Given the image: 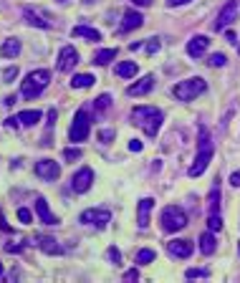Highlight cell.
I'll return each mask as SVG.
<instances>
[{
    "instance_id": "obj_35",
    "label": "cell",
    "mask_w": 240,
    "mask_h": 283,
    "mask_svg": "<svg viewBox=\"0 0 240 283\" xmlns=\"http://www.w3.org/2000/svg\"><path fill=\"white\" fill-rule=\"evenodd\" d=\"M18 220H21V222H26V225H28V222L33 220V215H30V210H28V207H21V210H18Z\"/></svg>"
},
{
    "instance_id": "obj_21",
    "label": "cell",
    "mask_w": 240,
    "mask_h": 283,
    "mask_svg": "<svg viewBox=\"0 0 240 283\" xmlns=\"http://www.w3.org/2000/svg\"><path fill=\"white\" fill-rule=\"evenodd\" d=\"M73 38H86V41H101V33L96 31V28H89V26H76L73 31H71Z\"/></svg>"
},
{
    "instance_id": "obj_16",
    "label": "cell",
    "mask_w": 240,
    "mask_h": 283,
    "mask_svg": "<svg viewBox=\"0 0 240 283\" xmlns=\"http://www.w3.org/2000/svg\"><path fill=\"white\" fill-rule=\"evenodd\" d=\"M144 26V15L139 10H126L124 13V21H121V33H129V31H137Z\"/></svg>"
},
{
    "instance_id": "obj_12",
    "label": "cell",
    "mask_w": 240,
    "mask_h": 283,
    "mask_svg": "<svg viewBox=\"0 0 240 283\" xmlns=\"http://www.w3.org/2000/svg\"><path fill=\"white\" fill-rule=\"evenodd\" d=\"M208 46H210V38H208V35H192V38L187 41V56L200 59V56H205Z\"/></svg>"
},
{
    "instance_id": "obj_45",
    "label": "cell",
    "mask_w": 240,
    "mask_h": 283,
    "mask_svg": "<svg viewBox=\"0 0 240 283\" xmlns=\"http://www.w3.org/2000/svg\"><path fill=\"white\" fill-rule=\"evenodd\" d=\"M5 253H21V246H13V243H8V246H5Z\"/></svg>"
},
{
    "instance_id": "obj_7",
    "label": "cell",
    "mask_w": 240,
    "mask_h": 283,
    "mask_svg": "<svg viewBox=\"0 0 240 283\" xmlns=\"http://www.w3.org/2000/svg\"><path fill=\"white\" fill-rule=\"evenodd\" d=\"M235 18H238V0H228V3L223 5V10L217 13V18H215L212 28H215V31H225V28H228Z\"/></svg>"
},
{
    "instance_id": "obj_29",
    "label": "cell",
    "mask_w": 240,
    "mask_h": 283,
    "mask_svg": "<svg viewBox=\"0 0 240 283\" xmlns=\"http://www.w3.org/2000/svg\"><path fill=\"white\" fill-rule=\"evenodd\" d=\"M225 63H228L225 53H212L210 59H208V66H212V68H220V66H225Z\"/></svg>"
},
{
    "instance_id": "obj_13",
    "label": "cell",
    "mask_w": 240,
    "mask_h": 283,
    "mask_svg": "<svg viewBox=\"0 0 240 283\" xmlns=\"http://www.w3.org/2000/svg\"><path fill=\"white\" fill-rule=\"evenodd\" d=\"M152 207H154V200L152 197H142L139 200V205H137V225H139V230H147L150 228Z\"/></svg>"
},
{
    "instance_id": "obj_41",
    "label": "cell",
    "mask_w": 240,
    "mask_h": 283,
    "mask_svg": "<svg viewBox=\"0 0 240 283\" xmlns=\"http://www.w3.org/2000/svg\"><path fill=\"white\" fill-rule=\"evenodd\" d=\"M53 124H56V109H48V122H46V126L51 129Z\"/></svg>"
},
{
    "instance_id": "obj_51",
    "label": "cell",
    "mask_w": 240,
    "mask_h": 283,
    "mask_svg": "<svg viewBox=\"0 0 240 283\" xmlns=\"http://www.w3.org/2000/svg\"><path fill=\"white\" fill-rule=\"evenodd\" d=\"M238 255H240V243H238Z\"/></svg>"
},
{
    "instance_id": "obj_40",
    "label": "cell",
    "mask_w": 240,
    "mask_h": 283,
    "mask_svg": "<svg viewBox=\"0 0 240 283\" xmlns=\"http://www.w3.org/2000/svg\"><path fill=\"white\" fill-rule=\"evenodd\" d=\"M230 185H233V187H240V169H235V172L230 175Z\"/></svg>"
},
{
    "instance_id": "obj_50",
    "label": "cell",
    "mask_w": 240,
    "mask_h": 283,
    "mask_svg": "<svg viewBox=\"0 0 240 283\" xmlns=\"http://www.w3.org/2000/svg\"><path fill=\"white\" fill-rule=\"evenodd\" d=\"M84 3H86V5H89V3H94V0H84Z\"/></svg>"
},
{
    "instance_id": "obj_52",
    "label": "cell",
    "mask_w": 240,
    "mask_h": 283,
    "mask_svg": "<svg viewBox=\"0 0 240 283\" xmlns=\"http://www.w3.org/2000/svg\"><path fill=\"white\" fill-rule=\"evenodd\" d=\"M59 3H68V0H59Z\"/></svg>"
},
{
    "instance_id": "obj_37",
    "label": "cell",
    "mask_w": 240,
    "mask_h": 283,
    "mask_svg": "<svg viewBox=\"0 0 240 283\" xmlns=\"http://www.w3.org/2000/svg\"><path fill=\"white\" fill-rule=\"evenodd\" d=\"M15 76H18V66H10V68L3 73V79H5V81H13Z\"/></svg>"
},
{
    "instance_id": "obj_38",
    "label": "cell",
    "mask_w": 240,
    "mask_h": 283,
    "mask_svg": "<svg viewBox=\"0 0 240 283\" xmlns=\"http://www.w3.org/2000/svg\"><path fill=\"white\" fill-rule=\"evenodd\" d=\"M99 139L106 144V142H112V139H114V131H112V129H104V131H99Z\"/></svg>"
},
{
    "instance_id": "obj_46",
    "label": "cell",
    "mask_w": 240,
    "mask_h": 283,
    "mask_svg": "<svg viewBox=\"0 0 240 283\" xmlns=\"http://www.w3.org/2000/svg\"><path fill=\"white\" fill-rule=\"evenodd\" d=\"M225 38H228L230 43H238V41H235V33H233V31H225Z\"/></svg>"
},
{
    "instance_id": "obj_2",
    "label": "cell",
    "mask_w": 240,
    "mask_h": 283,
    "mask_svg": "<svg viewBox=\"0 0 240 283\" xmlns=\"http://www.w3.org/2000/svg\"><path fill=\"white\" fill-rule=\"evenodd\" d=\"M212 155H215V144H212V139H210V131H208V126H200L197 157L192 162V167L187 169V175H190V177H200V175L208 169V164L212 162Z\"/></svg>"
},
{
    "instance_id": "obj_19",
    "label": "cell",
    "mask_w": 240,
    "mask_h": 283,
    "mask_svg": "<svg viewBox=\"0 0 240 283\" xmlns=\"http://www.w3.org/2000/svg\"><path fill=\"white\" fill-rule=\"evenodd\" d=\"M18 53H21V41H18V38L3 41V46H0V56H3V59H15Z\"/></svg>"
},
{
    "instance_id": "obj_44",
    "label": "cell",
    "mask_w": 240,
    "mask_h": 283,
    "mask_svg": "<svg viewBox=\"0 0 240 283\" xmlns=\"http://www.w3.org/2000/svg\"><path fill=\"white\" fill-rule=\"evenodd\" d=\"M5 124H8V129H18V126H21V122H18V117H10Z\"/></svg>"
},
{
    "instance_id": "obj_48",
    "label": "cell",
    "mask_w": 240,
    "mask_h": 283,
    "mask_svg": "<svg viewBox=\"0 0 240 283\" xmlns=\"http://www.w3.org/2000/svg\"><path fill=\"white\" fill-rule=\"evenodd\" d=\"M129 48H132V51H137V48H142V41H134V43H129Z\"/></svg>"
},
{
    "instance_id": "obj_18",
    "label": "cell",
    "mask_w": 240,
    "mask_h": 283,
    "mask_svg": "<svg viewBox=\"0 0 240 283\" xmlns=\"http://www.w3.org/2000/svg\"><path fill=\"white\" fill-rule=\"evenodd\" d=\"M35 243H38L41 251L48 253V255H61L63 253V248L56 243V238H51V235H35Z\"/></svg>"
},
{
    "instance_id": "obj_10",
    "label": "cell",
    "mask_w": 240,
    "mask_h": 283,
    "mask_svg": "<svg viewBox=\"0 0 240 283\" xmlns=\"http://www.w3.org/2000/svg\"><path fill=\"white\" fill-rule=\"evenodd\" d=\"M35 175L41 177V180H48V182H53V180H59L61 175V167L53 162V159H41V162H35Z\"/></svg>"
},
{
    "instance_id": "obj_49",
    "label": "cell",
    "mask_w": 240,
    "mask_h": 283,
    "mask_svg": "<svg viewBox=\"0 0 240 283\" xmlns=\"http://www.w3.org/2000/svg\"><path fill=\"white\" fill-rule=\"evenodd\" d=\"M0 276H3V263H0Z\"/></svg>"
},
{
    "instance_id": "obj_24",
    "label": "cell",
    "mask_w": 240,
    "mask_h": 283,
    "mask_svg": "<svg viewBox=\"0 0 240 283\" xmlns=\"http://www.w3.org/2000/svg\"><path fill=\"white\" fill-rule=\"evenodd\" d=\"M117 56H119V51H117V48H104V51H96L94 63H96V66H106V63L114 61Z\"/></svg>"
},
{
    "instance_id": "obj_25",
    "label": "cell",
    "mask_w": 240,
    "mask_h": 283,
    "mask_svg": "<svg viewBox=\"0 0 240 283\" xmlns=\"http://www.w3.org/2000/svg\"><path fill=\"white\" fill-rule=\"evenodd\" d=\"M217 207H220V180H215V185L210 187V195H208V210L212 213H217Z\"/></svg>"
},
{
    "instance_id": "obj_47",
    "label": "cell",
    "mask_w": 240,
    "mask_h": 283,
    "mask_svg": "<svg viewBox=\"0 0 240 283\" xmlns=\"http://www.w3.org/2000/svg\"><path fill=\"white\" fill-rule=\"evenodd\" d=\"M132 3H134V5H142V8H147L152 0H132Z\"/></svg>"
},
{
    "instance_id": "obj_17",
    "label": "cell",
    "mask_w": 240,
    "mask_h": 283,
    "mask_svg": "<svg viewBox=\"0 0 240 283\" xmlns=\"http://www.w3.org/2000/svg\"><path fill=\"white\" fill-rule=\"evenodd\" d=\"M152 89H154V76L147 73V76H142L137 84H132V86L126 89V94L129 96H144V94H150Z\"/></svg>"
},
{
    "instance_id": "obj_3",
    "label": "cell",
    "mask_w": 240,
    "mask_h": 283,
    "mask_svg": "<svg viewBox=\"0 0 240 283\" xmlns=\"http://www.w3.org/2000/svg\"><path fill=\"white\" fill-rule=\"evenodd\" d=\"M48 81H51V71H46V68L30 71L28 76L23 79V84H21V94H23V99H35V96H41L43 94V89L48 86Z\"/></svg>"
},
{
    "instance_id": "obj_42",
    "label": "cell",
    "mask_w": 240,
    "mask_h": 283,
    "mask_svg": "<svg viewBox=\"0 0 240 283\" xmlns=\"http://www.w3.org/2000/svg\"><path fill=\"white\" fill-rule=\"evenodd\" d=\"M129 149H132V152H142V142H139V139H132V142H129Z\"/></svg>"
},
{
    "instance_id": "obj_39",
    "label": "cell",
    "mask_w": 240,
    "mask_h": 283,
    "mask_svg": "<svg viewBox=\"0 0 240 283\" xmlns=\"http://www.w3.org/2000/svg\"><path fill=\"white\" fill-rule=\"evenodd\" d=\"M124 281H139V271H137V268L126 271V273H124Z\"/></svg>"
},
{
    "instance_id": "obj_15",
    "label": "cell",
    "mask_w": 240,
    "mask_h": 283,
    "mask_svg": "<svg viewBox=\"0 0 240 283\" xmlns=\"http://www.w3.org/2000/svg\"><path fill=\"white\" fill-rule=\"evenodd\" d=\"M35 215H38V220L43 222V225H59V218L48 210L46 197H35Z\"/></svg>"
},
{
    "instance_id": "obj_4",
    "label": "cell",
    "mask_w": 240,
    "mask_h": 283,
    "mask_svg": "<svg viewBox=\"0 0 240 283\" xmlns=\"http://www.w3.org/2000/svg\"><path fill=\"white\" fill-rule=\"evenodd\" d=\"M205 91H208V81L200 79V76L184 79L180 84H175V89H172V94L177 96V101H192V99H197V96L205 94Z\"/></svg>"
},
{
    "instance_id": "obj_9",
    "label": "cell",
    "mask_w": 240,
    "mask_h": 283,
    "mask_svg": "<svg viewBox=\"0 0 240 283\" xmlns=\"http://www.w3.org/2000/svg\"><path fill=\"white\" fill-rule=\"evenodd\" d=\"M91 185H94V169H91V167H81V169L71 177V190L79 192V195L89 192Z\"/></svg>"
},
{
    "instance_id": "obj_34",
    "label": "cell",
    "mask_w": 240,
    "mask_h": 283,
    "mask_svg": "<svg viewBox=\"0 0 240 283\" xmlns=\"http://www.w3.org/2000/svg\"><path fill=\"white\" fill-rule=\"evenodd\" d=\"M63 157L68 159V162H76V159L81 157V149H79V147H68V149L63 152Z\"/></svg>"
},
{
    "instance_id": "obj_32",
    "label": "cell",
    "mask_w": 240,
    "mask_h": 283,
    "mask_svg": "<svg viewBox=\"0 0 240 283\" xmlns=\"http://www.w3.org/2000/svg\"><path fill=\"white\" fill-rule=\"evenodd\" d=\"M184 276H187V278H208L210 273H208L205 268H190V271H187Z\"/></svg>"
},
{
    "instance_id": "obj_11",
    "label": "cell",
    "mask_w": 240,
    "mask_h": 283,
    "mask_svg": "<svg viewBox=\"0 0 240 283\" xmlns=\"http://www.w3.org/2000/svg\"><path fill=\"white\" fill-rule=\"evenodd\" d=\"M79 63V51L73 48V46H63L59 53V63H56V68H59L61 73H66V71H71L73 66Z\"/></svg>"
},
{
    "instance_id": "obj_8",
    "label": "cell",
    "mask_w": 240,
    "mask_h": 283,
    "mask_svg": "<svg viewBox=\"0 0 240 283\" xmlns=\"http://www.w3.org/2000/svg\"><path fill=\"white\" fill-rule=\"evenodd\" d=\"M79 220L84 222V225H94V228L104 230V228L112 222V213H109L106 207H99V210H84Z\"/></svg>"
},
{
    "instance_id": "obj_31",
    "label": "cell",
    "mask_w": 240,
    "mask_h": 283,
    "mask_svg": "<svg viewBox=\"0 0 240 283\" xmlns=\"http://www.w3.org/2000/svg\"><path fill=\"white\" fill-rule=\"evenodd\" d=\"M208 228H210L212 233H215V230H220V228H223V218H220L217 213H212L210 218H208Z\"/></svg>"
},
{
    "instance_id": "obj_20",
    "label": "cell",
    "mask_w": 240,
    "mask_h": 283,
    "mask_svg": "<svg viewBox=\"0 0 240 283\" xmlns=\"http://www.w3.org/2000/svg\"><path fill=\"white\" fill-rule=\"evenodd\" d=\"M200 251L205 253V255H212V253L217 251V240H215L212 230H208V233L200 235Z\"/></svg>"
},
{
    "instance_id": "obj_36",
    "label": "cell",
    "mask_w": 240,
    "mask_h": 283,
    "mask_svg": "<svg viewBox=\"0 0 240 283\" xmlns=\"http://www.w3.org/2000/svg\"><path fill=\"white\" fill-rule=\"evenodd\" d=\"M157 51H159V38H150V43H147V53L154 56Z\"/></svg>"
},
{
    "instance_id": "obj_43",
    "label": "cell",
    "mask_w": 240,
    "mask_h": 283,
    "mask_svg": "<svg viewBox=\"0 0 240 283\" xmlns=\"http://www.w3.org/2000/svg\"><path fill=\"white\" fill-rule=\"evenodd\" d=\"M192 0H167V8H177V5H187Z\"/></svg>"
},
{
    "instance_id": "obj_26",
    "label": "cell",
    "mask_w": 240,
    "mask_h": 283,
    "mask_svg": "<svg viewBox=\"0 0 240 283\" xmlns=\"http://www.w3.org/2000/svg\"><path fill=\"white\" fill-rule=\"evenodd\" d=\"M18 122L23 126H33L35 122H41V111L38 109H26V111L18 114Z\"/></svg>"
},
{
    "instance_id": "obj_28",
    "label": "cell",
    "mask_w": 240,
    "mask_h": 283,
    "mask_svg": "<svg viewBox=\"0 0 240 283\" xmlns=\"http://www.w3.org/2000/svg\"><path fill=\"white\" fill-rule=\"evenodd\" d=\"M154 258H157V253L152 251V248H142V251H137V255H134V263L137 266H150Z\"/></svg>"
},
{
    "instance_id": "obj_30",
    "label": "cell",
    "mask_w": 240,
    "mask_h": 283,
    "mask_svg": "<svg viewBox=\"0 0 240 283\" xmlns=\"http://www.w3.org/2000/svg\"><path fill=\"white\" fill-rule=\"evenodd\" d=\"M94 104H96V109H99V111H104V109H109V106H112V96H109V94H101L99 99H96V101H94Z\"/></svg>"
},
{
    "instance_id": "obj_14",
    "label": "cell",
    "mask_w": 240,
    "mask_h": 283,
    "mask_svg": "<svg viewBox=\"0 0 240 283\" xmlns=\"http://www.w3.org/2000/svg\"><path fill=\"white\" fill-rule=\"evenodd\" d=\"M167 251H170V255H175V258H190L192 255V251H195V246H192V240H170L167 243Z\"/></svg>"
},
{
    "instance_id": "obj_6",
    "label": "cell",
    "mask_w": 240,
    "mask_h": 283,
    "mask_svg": "<svg viewBox=\"0 0 240 283\" xmlns=\"http://www.w3.org/2000/svg\"><path fill=\"white\" fill-rule=\"evenodd\" d=\"M89 129H91L89 114H86L84 109H79V111H76V117H73V124H71V129H68V139H71L73 144H76V142H86Z\"/></svg>"
},
{
    "instance_id": "obj_23",
    "label": "cell",
    "mask_w": 240,
    "mask_h": 283,
    "mask_svg": "<svg viewBox=\"0 0 240 283\" xmlns=\"http://www.w3.org/2000/svg\"><path fill=\"white\" fill-rule=\"evenodd\" d=\"M137 71H139L137 61H121V63H117V76H119V79H132V76H137Z\"/></svg>"
},
{
    "instance_id": "obj_22",
    "label": "cell",
    "mask_w": 240,
    "mask_h": 283,
    "mask_svg": "<svg viewBox=\"0 0 240 283\" xmlns=\"http://www.w3.org/2000/svg\"><path fill=\"white\" fill-rule=\"evenodd\" d=\"M23 18H26L28 26H35V28H51V23H48L46 18H41V15H38L35 10H30V8L23 10Z\"/></svg>"
},
{
    "instance_id": "obj_33",
    "label": "cell",
    "mask_w": 240,
    "mask_h": 283,
    "mask_svg": "<svg viewBox=\"0 0 240 283\" xmlns=\"http://www.w3.org/2000/svg\"><path fill=\"white\" fill-rule=\"evenodd\" d=\"M106 258H109V263H114V266H119V263H121V253L117 251L114 246H112V248L106 251Z\"/></svg>"
},
{
    "instance_id": "obj_27",
    "label": "cell",
    "mask_w": 240,
    "mask_h": 283,
    "mask_svg": "<svg viewBox=\"0 0 240 283\" xmlns=\"http://www.w3.org/2000/svg\"><path fill=\"white\" fill-rule=\"evenodd\" d=\"M94 81H96V79H94L91 73H76V76L71 79V86H73V89H89V86H94Z\"/></svg>"
},
{
    "instance_id": "obj_1",
    "label": "cell",
    "mask_w": 240,
    "mask_h": 283,
    "mask_svg": "<svg viewBox=\"0 0 240 283\" xmlns=\"http://www.w3.org/2000/svg\"><path fill=\"white\" fill-rule=\"evenodd\" d=\"M162 119H164V114L157 106H134L132 109V122L147 137H157V131L162 129Z\"/></svg>"
},
{
    "instance_id": "obj_5",
    "label": "cell",
    "mask_w": 240,
    "mask_h": 283,
    "mask_svg": "<svg viewBox=\"0 0 240 283\" xmlns=\"http://www.w3.org/2000/svg\"><path fill=\"white\" fill-rule=\"evenodd\" d=\"M159 222H162V230L164 233H177L182 228H187V213L177 207V205H167L159 215Z\"/></svg>"
}]
</instances>
